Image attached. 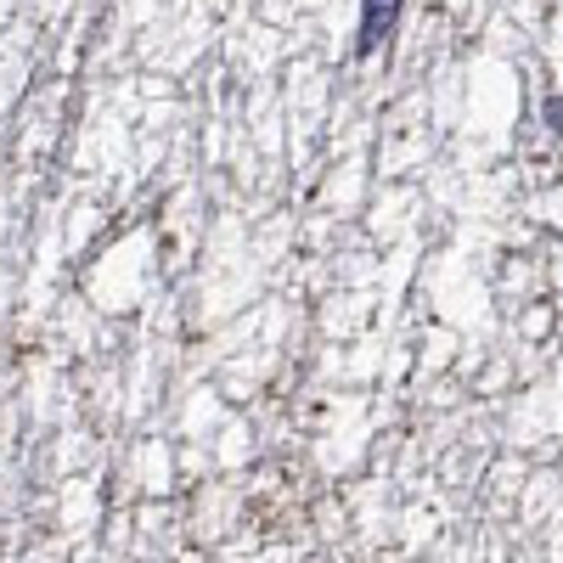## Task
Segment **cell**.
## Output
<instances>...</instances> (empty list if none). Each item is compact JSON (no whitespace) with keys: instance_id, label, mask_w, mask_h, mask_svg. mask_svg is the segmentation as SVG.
I'll use <instances>...</instances> for the list:
<instances>
[{"instance_id":"cell-1","label":"cell","mask_w":563,"mask_h":563,"mask_svg":"<svg viewBox=\"0 0 563 563\" xmlns=\"http://www.w3.org/2000/svg\"><path fill=\"white\" fill-rule=\"evenodd\" d=\"M400 18V0H361V34H355V57H372L378 45L389 40Z\"/></svg>"},{"instance_id":"cell-2","label":"cell","mask_w":563,"mask_h":563,"mask_svg":"<svg viewBox=\"0 0 563 563\" xmlns=\"http://www.w3.org/2000/svg\"><path fill=\"white\" fill-rule=\"evenodd\" d=\"M547 113H552V124L563 130V97H552V102H547Z\"/></svg>"}]
</instances>
